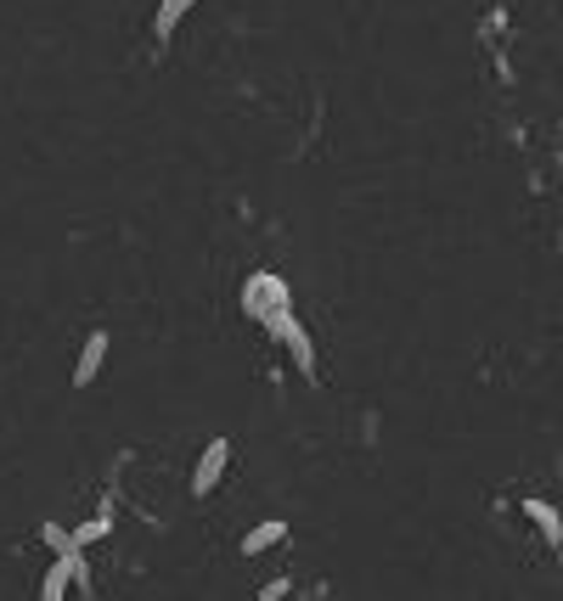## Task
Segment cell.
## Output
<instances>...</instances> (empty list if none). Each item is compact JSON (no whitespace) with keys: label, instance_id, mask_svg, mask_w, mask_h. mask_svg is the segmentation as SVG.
Returning <instances> with one entry per match:
<instances>
[{"label":"cell","instance_id":"1","mask_svg":"<svg viewBox=\"0 0 563 601\" xmlns=\"http://www.w3.org/2000/svg\"><path fill=\"white\" fill-rule=\"evenodd\" d=\"M260 326H265L282 348H288V355H294L299 377H305V382H316V343H310V332L299 326V315H294V310H271Z\"/></svg>","mask_w":563,"mask_h":601},{"label":"cell","instance_id":"2","mask_svg":"<svg viewBox=\"0 0 563 601\" xmlns=\"http://www.w3.org/2000/svg\"><path fill=\"white\" fill-rule=\"evenodd\" d=\"M68 590L90 596V563H85V550H79V545L57 550V563L45 568V579H40V596H45V601H57V596H68Z\"/></svg>","mask_w":563,"mask_h":601},{"label":"cell","instance_id":"3","mask_svg":"<svg viewBox=\"0 0 563 601\" xmlns=\"http://www.w3.org/2000/svg\"><path fill=\"white\" fill-rule=\"evenodd\" d=\"M243 310H249L254 321H265L271 310H294V292H288V281H282V276L254 270V276L243 281Z\"/></svg>","mask_w":563,"mask_h":601},{"label":"cell","instance_id":"4","mask_svg":"<svg viewBox=\"0 0 563 601\" xmlns=\"http://www.w3.org/2000/svg\"><path fill=\"white\" fill-rule=\"evenodd\" d=\"M225 461H231V438H209L203 456H198V467H192V494H198V500L214 494V483L225 478Z\"/></svg>","mask_w":563,"mask_h":601},{"label":"cell","instance_id":"5","mask_svg":"<svg viewBox=\"0 0 563 601\" xmlns=\"http://www.w3.org/2000/svg\"><path fill=\"white\" fill-rule=\"evenodd\" d=\"M108 348H113V337H108V332H90V337H85L79 360H74V388H90V382L102 377V366H108Z\"/></svg>","mask_w":563,"mask_h":601},{"label":"cell","instance_id":"6","mask_svg":"<svg viewBox=\"0 0 563 601\" xmlns=\"http://www.w3.org/2000/svg\"><path fill=\"white\" fill-rule=\"evenodd\" d=\"M113 512H119V500L108 494L102 507H97V517H90V523H79V528H74V545H79V550H90V545H97V539H108V534H113Z\"/></svg>","mask_w":563,"mask_h":601},{"label":"cell","instance_id":"7","mask_svg":"<svg viewBox=\"0 0 563 601\" xmlns=\"http://www.w3.org/2000/svg\"><path fill=\"white\" fill-rule=\"evenodd\" d=\"M282 539H288V523H282V517H265V523H254V528L243 534V557H265V550L282 545Z\"/></svg>","mask_w":563,"mask_h":601},{"label":"cell","instance_id":"8","mask_svg":"<svg viewBox=\"0 0 563 601\" xmlns=\"http://www.w3.org/2000/svg\"><path fill=\"white\" fill-rule=\"evenodd\" d=\"M525 517L547 534L552 550H563V517H558V507H547V500H525Z\"/></svg>","mask_w":563,"mask_h":601},{"label":"cell","instance_id":"9","mask_svg":"<svg viewBox=\"0 0 563 601\" xmlns=\"http://www.w3.org/2000/svg\"><path fill=\"white\" fill-rule=\"evenodd\" d=\"M192 7H198V0H158V12H153V34H158V40H169V34L180 29V18L192 12Z\"/></svg>","mask_w":563,"mask_h":601},{"label":"cell","instance_id":"10","mask_svg":"<svg viewBox=\"0 0 563 601\" xmlns=\"http://www.w3.org/2000/svg\"><path fill=\"white\" fill-rule=\"evenodd\" d=\"M40 539L52 545V550H68V545H74V528H63V523H40Z\"/></svg>","mask_w":563,"mask_h":601},{"label":"cell","instance_id":"11","mask_svg":"<svg viewBox=\"0 0 563 601\" xmlns=\"http://www.w3.org/2000/svg\"><path fill=\"white\" fill-rule=\"evenodd\" d=\"M260 596H265V601H282V596H294V585H288V579H271Z\"/></svg>","mask_w":563,"mask_h":601}]
</instances>
